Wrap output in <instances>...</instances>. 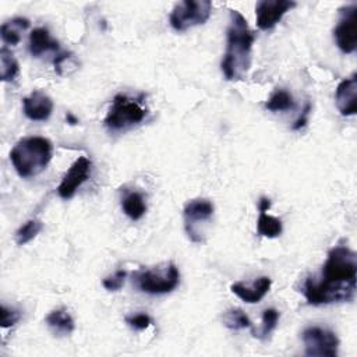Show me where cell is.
<instances>
[{"mask_svg":"<svg viewBox=\"0 0 357 357\" xmlns=\"http://www.w3.org/2000/svg\"><path fill=\"white\" fill-rule=\"evenodd\" d=\"M356 282V253L347 246H336L328 253V259L322 267L321 279H306L303 295L308 304L313 306L345 303L353 300Z\"/></svg>","mask_w":357,"mask_h":357,"instance_id":"1","label":"cell"},{"mask_svg":"<svg viewBox=\"0 0 357 357\" xmlns=\"http://www.w3.org/2000/svg\"><path fill=\"white\" fill-rule=\"evenodd\" d=\"M226 52L220 69L226 80H243L252 67V51L256 41L247 20L236 10H230V23L227 27Z\"/></svg>","mask_w":357,"mask_h":357,"instance_id":"2","label":"cell"},{"mask_svg":"<svg viewBox=\"0 0 357 357\" xmlns=\"http://www.w3.org/2000/svg\"><path fill=\"white\" fill-rule=\"evenodd\" d=\"M53 146L45 137L21 139L10 153V161L20 177L31 179L41 175L52 161Z\"/></svg>","mask_w":357,"mask_h":357,"instance_id":"3","label":"cell"},{"mask_svg":"<svg viewBox=\"0 0 357 357\" xmlns=\"http://www.w3.org/2000/svg\"><path fill=\"white\" fill-rule=\"evenodd\" d=\"M147 114L148 110L141 101L119 94L113 98L103 123L110 132H123L143 123Z\"/></svg>","mask_w":357,"mask_h":357,"instance_id":"4","label":"cell"},{"mask_svg":"<svg viewBox=\"0 0 357 357\" xmlns=\"http://www.w3.org/2000/svg\"><path fill=\"white\" fill-rule=\"evenodd\" d=\"M133 278L136 286L147 295H166L180 284V272L173 263L166 264L164 268L141 270Z\"/></svg>","mask_w":357,"mask_h":357,"instance_id":"5","label":"cell"},{"mask_svg":"<svg viewBox=\"0 0 357 357\" xmlns=\"http://www.w3.org/2000/svg\"><path fill=\"white\" fill-rule=\"evenodd\" d=\"M212 15L209 0H184L175 5L169 21L173 30L184 33L197 26L205 24Z\"/></svg>","mask_w":357,"mask_h":357,"instance_id":"6","label":"cell"},{"mask_svg":"<svg viewBox=\"0 0 357 357\" xmlns=\"http://www.w3.org/2000/svg\"><path fill=\"white\" fill-rule=\"evenodd\" d=\"M215 208L209 200L195 198L186 204L183 209L184 229L189 236V239L193 243H202L205 226L214 216Z\"/></svg>","mask_w":357,"mask_h":357,"instance_id":"7","label":"cell"},{"mask_svg":"<svg viewBox=\"0 0 357 357\" xmlns=\"http://www.w3.org/2000/svg\"><path fill=\"white\" fill-rule=\"evenodd\" d=\"M302 339L306 354L311 357H336L339 350V338L335 332L321 328L308 326L303 331Z\"/></svg>","mask_w":357,"mask_h":357,"instance_id":"8","label":"cell"},{"mask_svg":"<svg viewBox=\"0 0 357 357\" xmlns=\"http://www.w3.org/2000/svg\"><path fill=\"white\" fill-rule=\"evenodd\" d=\"M339 23L333 31V38L340 52L350 55L357 48V5H349L339 10Z\"/></svg>","mask_w":357,"mask_h":357,"instance_id":"9","label":"cell"},{"mask_svg":"<svg viewBox=\"0 0 357 357\" xmlns=\"http://www.w3.org/2000/svg\"><path fill=\"white\" fill-rule=\"evenodd\" d=\"M296 6L292 0H261L256 6L257 27L263 31L272 30Z\"/></svg>","mask_w":357,"mask_h":357,"instance_id":"10","label":"cell"},{"mask_svg":"<svg viewBox=\"0 0 357 357\" xmlns=\"http://www.w3.org/2000/svg\"><path fill=\"white\" fill-rule=\"evenodd\" d=\"M91 161L85 157H80L66 172L64 177L62 179L58 194L63 200H70L74 197L77 190L89 179L91 175Z\"/></svg>","mask_w":357,"mask_h":357,"instance_id":"11","label":"cell"},{"mask_svg":"<svg viewBox=\"0 0 357 357\" xmlns=\"http://www.w3.org/2000/svg\"><path fill=\"white\" fill-rule=\"evenodd\" d=\"M24 114L33 122H46L53 112V101L42 91H34L23 99Z\"/></svg>","mask_w":357,"mask_h":357,"instance_id":"12","label":"cell"},{"mask_svg":"<svg viewBox=\"0 0 357 357\" xmlns=\"http://www.w3.org/2000/svg\"><path fill=\"white\" fill-rule=\"evenodd\" d=\"M335 102L342 116H353L357 112V76L351 74L339 82L335 91Z\"/></svg>","mask_w":357,"mask_h":357,"instance_id":"13","label":"cell"},{"mask_svg":"<svg viewBox=\"0 0 357 357\" xmlns=\"http://www.w3.org/2000/svg\"><path fill=\"white\" fill-rule=\"evenodd\" d=\"M271 285H272L271 278L261 277V278L256 279L250 286H247L245 284H233L230 286V290L237 297L242 299L245 303L256 304V303L261 302L265 297V295L271 289Z\"/></svg>","mask_w":357,"mask_h":357,"instance_id":"14","label":"cell"},{"mask_svg":"<svg viewBox=\"0 0 357 357\" xmlns=\"http://www.w3.org/2000/svg\"><path fill=\"white\" fill-rule=\"evenodd\" d=\"M59 42L53 40L46 28H35L30 34V52L34 58H41L45 53L56 52Z\"/></svg>","mask_w":357,"mask_h":357,"instance_id":"15","label":"cell"},{"mask_svg":"<svg viewBox=\"0 0 357 357\" xmlns=\"http://www.w3.org/2000/svg\"><path fill=\"white\" fill-rule=\"evenodd\" d=\"M46 324L53 331V333L59 336L70 335L76 329L74 320L66 308H58L51 311L46 317Z\"/></svg>","mask_w":357,"mask_h":357,"instance_id":"16","label":"cell"},{"mask_svg":"<svg viewBox=\"0 0 357 357\" xmlns=\"http://www.w3.org/2000/svg\"><path fill=\"white\" fill-rule=\"evenodd\" d=\"M28 28H30V20L17 17V19H13V20L2 24V28H0V35H2V40L6 45L16 46L21 41V34Z\"/></svg>","mask_w":357,"mask_h":357,"instance_id":"17","label":"cell"},{"mask_svg":"<svg viewBox=\"0 0 357 357\" xmlns=\"http://www.w3.org/2000/svg\"><path fill=\"white\" fill-rule=\"evenodd\" d=\"M122 208L123 212L132 219V220H140L146 212H147V204L143 197V194L137 191H132L126 194V197L122 200Z\"/></svg>","mask_w":357,"mask_h":357,"instance_id":"18","label":"cell"},{"mask_svg":"<svg viewBox=\"0 0 357 357\" xmlns=\"http://www.w3.org/2000/svg\"><path fill=\"white\" fill-rule=\"evenodd\" d=\"M20 73V66L19 62L16 60L15 55L3 46L0 49V78L2 81H13Z\"/></svg>","mask_w":357,"mask_h":357,"instance_id":"19","label":"cell"},{"mask_svg":"<svg viewBox=\"0 0 357 357\" xmlns=\"http://www.w3.org/2000/svg\"><path fill=\"white\" fill-rule=\"evenodd\" d=\"M284 230L282 220L268 215L267 212H260L259 220H257V232L263 237H268V239H275V237L281 236Z\"/></svg>","mask_w":357,"mask_h":357,"instance_id":"20","label":"cell"},{"mask_svg":"<svg viewBox=\"0 0 357 357\" xmlns=\"http://www.w3.org/2000/svg\"><path fill=\"white\" fill-rule=\"evenodd\" d=\"M296 103L290 92L286 89H277L265 103V107L271 112H286L295 109Z\"/></svg>","mask_w":357,"mask_h":357,"instance_id":"21","label":"cell"},{"mask_svg":"<svg viewBox=\"0 0 357 357\" xmlns=\"http://www.w3.org/2000/svg\"><path fill=\"white\" fill-rule=\"evenodd\" d=\"M223 324H225L226 328L233 329V331L253 328V324H252L250 318H249L247 314H246L243 310H241V308L227 310V311L223 314Z\"/></svg>","mask_w":357,"mask_h":357,"instance_id":"22","label":"cell"},{"mask_svg":"<svg viewBox=\"0 0 357 357\" xmlns=\"http://www.w3.org/2000/svg\"><path fill=\"white\" fill-rule=\"evenodd\" d=\"M44 223L40 219H31L26 222L17 232H16V242L19 246H24L34 241L35 237L42 230Z\"/></svg>","mask_w":357,"mask_h":357,"instance_id":"23","label":"cell"},{"mask_svg":"<svg viewBox=\"0 0 357 357\" xmlns=\"http://www.w3.org/2000/svg\"><path fill=\"white\" fill-rule=\"evenodd\" d=\"M55 63V70L59 76H69L77 69V62L74 60V56L71 52H64L56 56L53 60Z\"/></svg>","mask_w":357,"mask_h":357,"instance_id":"24","label":"cell"},{"mask_svg":"<svg viewBox=\"0 0 357 357\" xmlns=\"http://www.w3.org/2000/svg\"><path fill=\"white\" fill-rule=\"evenodd\" d=\"M279 321V313L275 308H268L263 313V329H261V335H259L260 338L265 339L268 338L272 331L277 328Z\"/></svg>","mask_w":357,"mask_h":357,"instance_id":"25","label":"cell"},{"mask_svg":"<svg viewBox=\"0 0 357 357\" xmlns=\"http://www.w3.org/2000/svg\"><path fill=\"white\" fill-rule=\"evenodd\" d=\"M126 278H128V272L125 270H121V271H116L112 277L105 278L102 285L109 292H117L125 286Z\"/></svg>","mask_w":357,"mask_h":357,"instance_id":"26","label":"cell"},{"mask_svg":"<svg viewBox=\"0 0 357 357\" xmlns=\"http://www.w3.org/2000/svg\"><path fill=\"white\" fill-rule=\"evenodd\" d=\"M126 322H128V325L130 328H133L136 331H144V329H147L151 325L153 320H151V317L148 314L141 313V314H136V315L128 317Z\"/></svg>","mask_w":357,"mask_h":357,"instance_id":"27","label":"cell"},{"mask_svg":"<svg viewBox=\"0 0 357 357\" xmlns=\"http://www.w3.org/2000/svg\"><path fill=\"white\" fill-rule=\"evenodd\" d=\"M21 318V314L19 310L9 308L5 304L2 306V326L3 328H10L16 325Z\"/></svg>","mask_w":357,"mask_h":357,"instance_id":"28","label":"cell"},{"mask_svg":"<svg viewBox=\"0 0 357 357\" xmlns=\"http://www.w3.org/2000/svg\"><path fill=\"white\" fill-rule=\"evenodd\" d=\"M310 110H311V105L310 103H307L306 105V107H304V110L302 112V114H300V117L297 119V121L295 122V125H293V130H300L302 128H304L306 125H307V122H308V114H310Z\"/></svg>","mask_w":357,"mask_h":357,"instance_id":"29","label":"cell"},{"mask_svg":"<svg viewBox=\"0 0 357 357\" xmlns=\"http://www.w3.org/2000/svg\"><path fill=\"white\" fill-rule=\"evenodd\" d=\"M271 205H272L271 200L267 197H263L259 202V209H260V212H267L271 208Z\"/></svg>","mask_w":357,"mask_h":357,"instance_id":"30","label":"cell"},{"mask_svg":"<svg viewBox=\"0 0 357 357\" xmlns=\"http://www.w3.org/2000/svg\"><path fill=\"white\" fill-rule=\"evenodd\" d=\"M66 119H67V123H69V125H71V126H76V125L78 123V119H77V117H74L71 113H67Z\"/></svg>","mask_w":357,"mask_h":357,"instance_id":"31","label":"cell"}]
</instances>
